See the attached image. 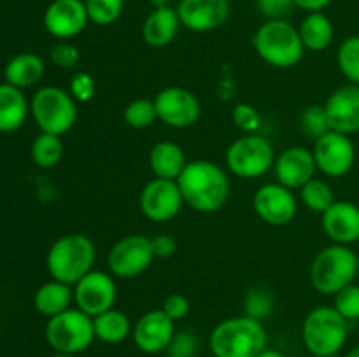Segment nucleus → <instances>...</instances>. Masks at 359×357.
Listing matches in <instances>:
<instances>
[{
    "label": "nucleus",
    "mask_w": 359,
    "mask_h": 357,
    "mask_svg": "<svg viewBox=\"0 0 359 357\" xmlns=\"http://www.w3.org/2000/svg\"><path fill=\"white\" fill-rule=\"evenodd\" d=\"M177 184L184 205L200 214L219 212L230 196V178L216 161H188Z\"/></svg>",
    "instance_id": "obj_1"
},
{
    "label": "nucleus",
    "mask_w": 359,
    "mask_h": 357,
    "mask_svg": "<svg viewBox=\"0 0 359 357\" xmlns=\"http://www.w3.org/2000/svg\"><path fill=\"white\" fill-rule=\"evenodd\" d=\"M269 345V335L262 321L238 315L221 321L209 338L214 357H258Z\"/></svg>",
    "instance_id": "obj_2"
},
{
    "label": "nucleus",
    "mask_w": 359,
    "mask_h": 357,
    "mask_svg": "<svg viewBox=\"0 0 359 357\" xmlns=\"http://www.w3.org/2000/svg\"><path fill=\"white\" fill-rule=\"evenodd\" d=\"M97 247L84 233H67L55 240L46 255L51 279L74 286L93 270Z\"/></svg>",
    "instance_id": "obj_3"
},
{
    "label": "nucleus",
    "mask_w": 359,
    "mask_h": 357,
    "mask_svg": "<svg viewBox=\"0 0 359 357\" xmlns=\"http://www.w3.org/2000/svg\"><path fill=\"white\" fill-rule=\"evenodd\" d=\"M252 46L256 55L276 69H293L305 55L300 31L286 20H266L255 31Z\"/></svg>",
    "instance_id": "obj_4"
},
{
    "label": "nucleus",
    "mask_w": 359,
    "mask_h": 357,
    "mask_svg": "<svg viewBox=\"0 0 359 357\" xmlns=\"http://www.w3.org/2000/svg\"><path fill=\"white\" fill-rule=\"evenodd\" d=\"M349 338V321L335 307L312 308L302 324V342L314 357H332L340 354Z\"/></svg>",
    "instance_id": "obj_5"
},
{
    "label": "nucleus",
    "mask_w": 359,
    "mask_h": 357,
    "mask_svg": "<svg viewBox=\"0 0 359 357\" xmlns=\"http://www.w3.org/2000/svg\"><path fill=\"white\" fill-rule=\"evenodd\" d=\"M358 265L359 255L349 245H328L312 261V286L325 296H335L358 279Z\"/></svg>",
    "instance_id": "obj_6"
},
{
    "label": "nucleus",
    "mask_w": 359,
    "mask_h": 357,
    "mask_svg": "<svg viewBox=\"0 0 359 357\" xmlns=\"http://www.w3.org/2000/svg\"><path fill=\"white\" fill-rule=\"evenodd\" d=\"M30 114L41 132L62 136L77 122V102L63 88L42 86L32 97Z\"/></svg>",
    "instance_id": "obj_7"
},
{
    "label": "nucleus",
    "mask_w": 359,
    "mask_h": 357,
    "mask_svg": "<svg viewBox=\"0 0 359 357\" xmlns=\"http://www.w3.org/2000/svg\"><path fill=\"white\" fill-rule=\"evenodd\" d=\"M46 342L55 352L77 354L84 352L95 342L93 317L84 314L79 308H72L48 318L46 324Z\"/></svg>",
    "instance_id": "obj_8"
},
{
    "label": "nucleus",
    "mask_w": 359,
    "mask_h": 357,
    "mask_svg": "<svg viewBox=\"0 0 359 357\" xmlns=\"http://www.w3.org/2000/svg\"><path fill=\"white\" fill-rule=\"evenodd\" d=\"M272 144L259 133H245L228 146L226 167L241 178H258L269 174L276 163Z\"/></svg>",
    "instance_id": "obj_9"
},
{
    "label": "nucleus",
    "mask_w": 359,
    "mask_h": 357,
    "mask_svg": "<svg viewBox=\"0 0 359 357\" xmlns=\"http://www.w3.org/2000/svg\"><path fill=\"white\" fill-rule=\"evenodd\" d=\"M154 252L146 234H128L116 241L107 255L109 272L118 279H135L153 265Z\"/></svg>",
    "instance_id": "obj_10"
},
{
    "label": "nucleus",
    "mask_w": 359,
    "mask_h": 357,
    "mask_svg": "<svg viewBox=\"0 0 359 357\" xmlns=\"http://www.w3.org/2000/svg\"><path fill=\"white\" fill-rule=\"evenodd\" d=\"M312 154L318 170L333 178L349 174L356 161V147L351 136L333 130L314 140Z\"/></svg>",
    "instance_id": "obj_11"
},
{
    "label": "nucleus",
    "mask_w": 359,
    "mask_h": 357,
    "mask_svg": "<svg viewBox=\"0 0 359 357\" xmlns=\"http://www.w3.org/2000/svg\"><path fill=\"white\" fill-rule=\"evenodd\" d=\"M118 287L112 273L91 270L79 282L74 284V303L90 317L104 314L114 308Z\"/></svg>",
    "instance_id": "obj_12"
},
{
    "label": "nucleus",
    "mask_w": 359,
    "mask_h": 357,
    "mask_svg": "<svg viewBox=\"0 0 359 357\" xmlns=\"http://www.w3.org/2000/svg\"><path fill=\"white\" fill-rule=\"evenodd\" d=\"M158 121L175 130H184L195 125L202 114L200 100L189 90L181 86H168L154 97Z\"/></svg>",
    "instance_id": "obj_13"
},
{
    "label": "nucleus",
    "mask_w": 359,
    "mask_h": 357,
    "mask_svg": "<svg viewBox=\"0 0 359 357\" xmlns=\"http://www.w3.org/2000/svg\"><path fill=\"white\" fill-rule=\"evenodd\" d=\"M139 206L144 217L153 223H167L177 217L184 206L177 181L154 177L140 191Z\"/></svg>",
    "instance_id": "obj_14"
},
{
    "label": "nucleus",
    "mask_w": 359,
    "mask_h": 357,
    "mask_svg": "<svg viewBox=\"0 0 359 357\" xmlns=\"http://www.w3.org/2000/svg\"><path fill=\"white\" fill-rule=\"evenodd\" d=\"M252 205L256 216L270 226H286L297 217L298 212V202L293 189L279 182H269L258 188L252 198Z\"/></svg>",
    "instance_id": "obj_15"
},
{
    "label": "nucleus",
    "mask_w": 359,
    "mask_h": 357,
    "mask_svg": "<svg viewBox=\"0 0 359 357\" xmlns=\"http://www.w3.org/2000/svg\"><path fill=\"white\" fill-rule=\"evenodd\" d=\"M175 336V322L161 308L146 312L133 324L132 340L144 354H161L170 346Z\"/></svg>",
    "instance_id": "obj_16"
},
{
    "label": "nucleus",
    "mask_w": 359,
    "mask_h": 357,
    "mask_svg": "<svg viewBox=\"0 0 359 357\" xmlns=\"http://www.w3.org/2000/svg\"><path fill=\"white\" fill-rule=\"evenodd\" d=\"M44 28L60 41H69L83 34L90 23L84 0H53L44 10Z\"/></svg>",
    "instance_id": "obj_17"
},
{
    "label": "nucleus",
    "mask_w": 359,
    "mask_h": 357,
    "mask_svg": "<svg viewBox=\"0 0 359 357\" xmlns=\"http://www.w3.org/2000/svg\"><path fill=\"white\" fill-rule=\"evenodd\" d=\"M230 0H181L177 14L181 24L196 34L217 30L228 21Z\"/></svg>",
    "instance_id": "obj_18"
},
{
    "label": "nucleus",
    "mask_w": 359,
    "mask_h": 357,
    "mask_svg": "<svg viewBox=\"0 0 359 357\" xmlns=\"http://www.w3.org/2000/svg\"><path fill=\"white\" fill-rule=\"evenodd\" d=\"M330 128L353 135L359 132V84H346L332 91L325 102Z\"/></svg>",
    "instance_id": "obj_19"
},
{
    "label": "nucleus",
    "mask_w": 359,
    "mask_h": 357,
    "mask_svg": "<svg viewBox=\"0 0 359 357\" xmlns=\"http://www.w3.org/2000/svg\"><path fill=\"white\" fill-rule=\"evenodd\" d=\"M277 182L290 189H300L307 184L318 172L314 154L304 146H293L284 149L273 163Z\"/></svg>",
    "instance_id": "obj_20"
},
{
    "label": "nucleus",
    "mask_w": 359,
    "mask_h": 357,
    "mask_svg": "<svg viewBox=\"0 0 359 357\" xmlns=\"http://www.w3.org/2000/svg\"><path fill=\"white\" fill-rule=\"evenodd\" d=\"M321 226L333 244L351 247L359 241V206L353 202L337 200L321 214Z\"/></svg>",
    "instance_id": "obj_21"
},
{
    "label": "nucleus",
    "mask_w": 359,
    "mask_h": 357,
    "mask_svg": "<svg viewBox=\"0 0 359 357\" xmlns=\"http://www.w3.org/2000/svg\"><path fill=\"white\" fill-rule=\"evenodd\" d=\"M177 9L167 7H156L147 14L142 24V38L151 48H165L170 44L181 28Z\"/></svg>",
    "instance_id": "obj_22"
},
{
    "label": "nucleus",
    "mask_w": 359,
    "mask_h": 357,
    "mask_svg": "<svg viewBox=\"0 0 359 357\" xmlns=\"http://www.w3.org/2000/svg\"><path fill=\"white\" fill-rule=\"evenodd\" d=\"M30 112L27 97L20 88L0 84V133H13L25 125Z\"/></svg>",
    "instance_id": "obj_23"
},
{
    "label": "nucleus",
    "mask_w": 359,
    "mask_h": 357,
    "mask_svg": "<svg viewBox=\"0 0 359 357\" xmlns=\"http://www.w3.org/2000/svg\"><path fill=\"white\" fill-rule=\"evenodd\" d=\"M186 164H188V160L182 147L170 140H161L154 144L149 153V168L158 178L177 181Z\"/></svg>",
    "instance_id": "obj_24"
},
{
    "label": "nucleus",
    "mask_w": 359,
    "mask_h": 357,
    "mask_svg": "<svg viewBox=\"0 0 359 357\" xmlns=\"http://www.w3.org/2000/svg\"><path fill=\"white\" fill-rule=\"evenodd\" d=\"M74 303V286L51 279L42 284L34 296V307L44 317L51 318L69 310Z\"/></svg>",
    "instance_id": "obj_25"
},
{
    "label": "nucleus",
    "mask_w": 359,
    "mask_h": 357,
    "mask_svg": "<svg viewBox=\"0 0 359 357\" xmlns=\"http://www.w3.org/2000/svg\"><path fill=\"white\" fill-rule=\"evenodd\" d=\"M44 72L46 65L41 56L35 52H20L9 59L4 69V77H6V83L25 90V88L35 86L44 77Z\"/></svg>",
    "instance_id": "obj_26"
},
{
    "label": "nucleus",
    "mask_w": 359,
    "mask_h": 357,
    "mask_svg": "<svg viewBox=\"0 0 359 357\" xmlns=\"http://www.w3.org/2000/svg\"><path fill=\"white\" fill-rule=\"evenodd\" d=\"M300 38L305 46V51L321 52L332 46L335 38V28H333L332 20L326 16L323 10L319 13H309L302 21Z\"/></svg>",
    "instance_id": "obj_27"
},
{
    "label": "nucleus",
    "mask_w": 359,
    "mask_h": 357,
    "mask_svg": "<svg viewBox=\"0 0 359 357\" xmlns=\"http://www.w3.org/2000/svg\"><path fill=\"white\" fill-rule=\"evenodd\" d=\"M95 338L107 345H118L125 342L128 336H132L133 324L130 322L128 315L118 308L104 312V314L93 317Z\"/></svg>",
    "instance_id": "obj_28"
},
{
    "label": "nucleus",
    "mask_w": 359,
    "mask_h": 357,
    "mask_svg": "<svg viewBox=\"0 0 359 357\" xmlns=\"http://www.w3.org/2000/svg\"><path fill=\"white\" fill-rule=\"evenodd\" d=\"M32 160L39 168H55L63 156L62 136L41 132L32 142Z\"/></svg>",
    "instance_id": "obj_29"
},
{
    "label": "nucleus",
    "mask_w": 359,
    "mask_h": 357,
    "mask_svg": "<svg viewBox=\"0 0 359 357\" xmlns=\"http://www.w3.org/2000/svg\"><path fill=\"white\" fill-rule=\"evenodd\" d=\"M298 191H300L302 203L316 214H325L337 202L332 186L326 181H323V178H311Z\"/></svg>",
    "instance_id": "obj_30"
},
{
    "label": "nucleus",
    "mask_w": 359,
    "mask_h": 357,
    "mask_svg": "<svg viewBox=\"0 0 359 357\" xmlns=\"http://www.w3.org/2000/svg\"><path fill=\"white\" fill-rule=\"evenodd\" d=\"M123 119L133 130H146L158 121V112L154 100L151 98H135L123 111Z\"/></svg>",
    "instance_id": "obj_31"
},
{
    "label": "nucleus",
    "mask_w": 359,
    "mask_h": 357,
    "mask_svg": "<svg viewBox=\"0 0 359 357\" xmlns=\"http://www.w3.org/2000/svg\"><path fill=\"white\" fill-rule=\"evenodd\" d=\"M337 63L351 84H359V35H351L340 44Z\"/></svg>",
    "instance_id": "obj_32"
},
{
    "label": "nucleus",
    "mask_w": 359,
    "mask_h": 357,
    "mask_svg": "<svg viewBox=\"0 0 359 357\" xmlns=\"http://www.w3.org/2000/svg\"><path fill=\"white\" fill-rule=\"evenodd\" d=\"M88 18L98 27H109L116 23L125 9V0H84Z\"/></svg>",
    "instance_id": "obj_33"
},
{
    "label": "nucleus",
    "mask_w": 359,
    "mask_h": 357,
    "mask_svg": "<svg viewBox=\"0 0 359 357\" xmlns=\"http://www.w3.org/2000/svg\"><path fill=\"white\" fill-rule=\"evenodd\" d=\"M300 128L312 140H318L319 136L328 133L332 128H330L325 105H311L305 108L300 115Z\"/></svg>",
    "instance_id": "obj_34"
},
{
    "label": "nucleus",
    "mask_w": 359,
    "mask_h": 357,
    "mask_svg": "<svg viewBox=\"0 0 359 357\" xmlns=\"http://www.w3.org/2000/svg\"><path fill=\"white\" fill-rule=\"evenodd\" d=\"M333 298H335L333 307L346 321H359V284H351V286L344 287Z\"/></svg>",
    "instance_id": "obj_35"
},
{
    "label": "nucleus",
    "mask_w": 359,
    "mask_h": 357,
    "mask_svg": "<svg viewBox=\"0 0 359 357\" xmlns=\"http://www.w3.org/2000/svg\"><path fill=\"white\" fill-rule=\"evenodd\" d=\"M273 301L270 294L263 289H252L249 290L248 296L244 300V312L249 317L256 318V321H265L270 314H272Z\"/></svg>",
    "instance_id": "obj_36"
},
{
    "label": "nucleus",
    "mask_w": 359,
    "mask_h": 357,
    "mask_svg": "<svg viewBox=\"0 0 359 357\" xmlns=\"http://www.w3.org/2000/svg\"><path fill=\"white\" fill-rule=\"evenodd\" d=\"M69 93L79 104H88V102H91L97 97V80H95L91 74L79 70V72H76L70 77Z\"/></svg>",
    "instance_id": "obj_37"
},
{
    "label": "nucleus",
    "mask_w": 359,
    "mask_h": 357,
    "mask_svg": "<svg viewBox=\"0 0 359 357\" xmlns=\"http://www.w3.org/2000/svg\"><path fill=\"white\" fill-rule=\"evenodd\" d=\"M235 126L244 133H258L262 128V114L251 104H237L231 111Z\"/></svg>",
    "instance_id": "obj_38"
},
{
    "label": "nucleus",
    "mask_w": 359,
    "mask_h": 357,
    "mask_svg": "<svg viewBox=\"0 0 359 357\" xmlns=\"http://www.w3.org/2000/svg\"><path fill=\"white\" fill-rule=\"evenodd\" d=\"M49 56H51V62L62 70H76L81 62L79 49L67 41L56 42L51 48Z\"/></svg>",
    "instance_id": "obj_39"
},
{
    "label": "nucleus",
    "mask_w": 359,
    "mask_h": 357,
    "mask_svg": "<svg viewBox=\"0 0 359 357\" xmlns=\"http://www.w3.org/2000/svg\"><path fill=\"white\" fill-rule=\"evenodd\" d=\"M198 350V340L193 332H175L170 346L167 349L168 357H195Z\"/></svg>",
    "instance_id": "obj_40"
},
{
    "label": "nucleus",
    "mask_w": 359,
    "mask_h": 357,
    "mask_svg": "<svg viewBox=\"0 0 359 357\" xmlns=\"http://www.w3.org/2000/svg\"><path fill=\"white\" fill-rule=\"evenodd\" d=\"M259 14L266 20H284L294 7L293 0H256Z\"/></svg>",
    "instance_id": "obj_41"
},
{
    "label": "nucleus",
    "mask_w": 359,
    "mask_h": 357,
    "mask_svg": "<svg viewBox=\"0 0 359 357\" xmlns=\"http://www.w3.org/2000/svg\"><path fill=\"white\" fill-rule=\"evenodd\" d=\"M161 310H163L174 322L182 321V318L189 314V301L188 298L182 296V294L172 293L163 300Z\"/></svg>",
    "instance_id": "obj_42"
},
{
    "label": "nucleus",
    "mask_w": 359,
    "mask_h": 357,
    "mask_svg": "<svg viewBox=\"0 0 359 357\" xmlns=\"http://www.w3.org/2000/svg\"><path fill=\"white\" fill-rule=\"evenodd\" d=\"M154 258H170L177 252V240L168 233H160L151 238Z\"/></svg>",
    "instance_id": "obj_43"
},
{
    "label": "nucleus",
    "mask_w": 359,
    "mask_h": 357,
    "mask_svg": "<svg viewBox=\"0 0 359 357\" xmlns=\"http://www.w3.org/2000/svg\"><path fill=\"white\" fill-rule=\"evenodd\" d=\"M332 2L333 0H293L294 7L307 10V13H319V10H325L326 7H330Z\"/></svg>",
    "instance_id": "obj_44"
},
{
    "label": "nucleus",
    "mask_w": 359,
    "mask_h": 357,
    "mask_svg": "<svg viewBox=\"0 0 359 357\" xmlns=\"http://www.w3.org/2000/svg\"><path fill=\"white\" fill-rule=\"evenodd\" d=\"M258 357H286V356H284L283 352H279V350H276V349H269V346H266V349L263 350V352L259 354Z\"/></svg>",
    "instance_id": "obj_45"
},
{
    "label": "nucleus",
    "mask_w": 359,
    "mask_h": 357,
    "mask_svg": "<svg viewBox=\"0 0 359 357\" xmlns=\"http://www.w3.org/2000/svg\"><path fill=\"white\" fill-rule=\"evenodd\" d=\"M147 2L156 9V7H167L170 4V0H147Z\"/></svg>",
    "instance_id": "obj_46"
},
{
    "label": "nucleus",
    "mask_w": 359,
    "mask_h": 357,
    "mask_svg": "<svg viewBox=\"0 0 359 357\" xmlns=\"http://www.w3.org/2000/svg\"><path fill=\"white\" fill-rule=\"evenodd\" d=\"M346 357H359V345L354 346V349H351L349 354H347Z\"/></svg>",
    "instance_id": "obj_47"
},
{
    "label": "nucleus",
    "mask_w": 359,
    "mask_h": 357,
    "mask_svg": "<svg viewBox=\"0 0 359 357\" xmlns=\"http://www.w3.org/2000/svg\"><path fill=\"white\" fill-rule=\"evenodd\" d=\"M49 357H77V356H72V354H60V352H55L53 356Z\"/></svg>",
    "instance_id": "obj_48"
},
{
    "label": "nucleus",
    "mask_w": 359,
    "mask_h": 357,
    "mask_svg": "<svg viewBox=\"0 0 359 357\" xmlns=\"http://www.w3.org/2000/svg\"><path fill=\"white\" fill-rule=\"evenodd\" d=\"M358 280H359V265H358Z\"/></svg>",
    "instance_id": "obj_49"
},
{
    "label": "nucleus",
    "mask_w": 359,
    "mask_h": 357,
    "mask_svg": "<svg viewBox=\"0 0 359 357\" xmlns=\"http://www.w3.org/2000/svg\"><path fill=\"white\" fill-rule=\"evenodd\" d=\"M332 357H340V356H339V354H337V356H332Z\"/></svg>",
    "instance_id": "obj_50"
}]
</instances>
